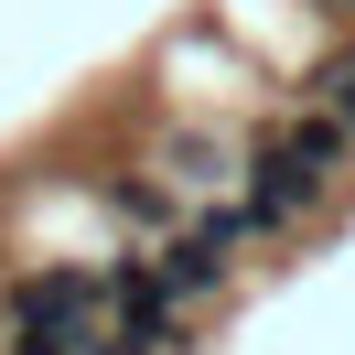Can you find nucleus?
Instances as JSON below:
<instances>
[{"mask_svg":"<svg viewBox=\"0 0 355 355\" xmlns=\"http://www.w3.org/2000/svg\"><path fill=\"white\" fill-rule=\"evenodd\" d=\"M162 162H183V183H237V151L216 130H162Z\"/></svg>","mask_w":355,"mask_h":355,"instance_id":"nucleus-2","label":"nucleus"},{"mask_svg":"<svg viewBox=\"0 0 355 355\" xmlns=\"http://www.w3.org/2000/svg\"><path fill=\"white\" fill-rule=\"evenodd\" d=\"M151 280H162V302H173V312H183V302H216V291H226V248H205L194 226H183V237L151 259Z\"/></svg>","mask_w":355,"mask_h":355,"instance_id":"nucleus-1","label":"nucleus"},{"mask_svg":"<svg viewBox=\"0 0 355 355\" xmlns=\"http://www.w3.org/2000/svg\"><path fill=\"white\" fill-rule=\"evenodd\" d=\"M119 216H140V226H173V194H162V183H119Z\"/></svg>","mask_w":355,"mask_h":355,"instance_id":"nucleus-4","label":"nucleus"},{"mask_svg":"<svg viewBox=\"0 0 355 355\" xmlns=\"http://www.w3.org/2000/svg\"><path fill=\"white\" fill-rule=\"evenodd\" d=\"M312 108H323L334 130H355V44H345V54H323V76H312Z\"/></svg>","mask_w":355,"mask_h":355,"instance_id":"nucleus-3","label":"nucleus"}]
</instances>
